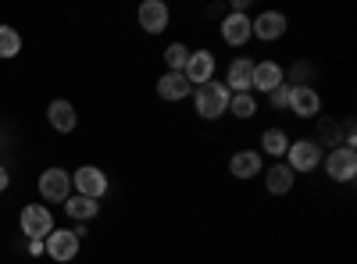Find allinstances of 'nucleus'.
I'll use <instances>...</instances> for the list:
<instances>
[{"label": "nucleus", "instance_id": "nucleus-3", "mask_svg": "<svg viewBox=\"0 0 357 264\" xmlns=\"http://www.w3.org/2000/svg\"><path fill=\"white\" fill-rule=\"evenodd\" d=\"M286 164L296 171H314L321 164V146L314 139H289V150H286Z\"/></svg>", "mask_w": 357, "mask_h": 264}, {"label": "nucleus", "instance_id": "nucleus-24", "mask_svg": "<svg viewBox=\"0 0 357 264\" xmlns=\"http://www.w3.org/2000/svg\"><path fill=\"white\" fill-rule=\"evenodd\" d=\"M268 104H272L275 111H282L286 104H289V82H282V86H275L272 93H268Z\"/></svg>", "mask_w": 357, "mask_h": 264}, {"label": "nucleus", "instance_id": "nucleus-7", "mask_svg": "<svg viewBox=\"0 0 357 264\" xmlns=\"http://www.w3.org/2000/svg\"><path fill=\"white\" fill-rule=\"evenodd\" d=\"M325 171H329L333 183H350L357 175V150H350V146H333L329 157H325Z\"/></svg>", "mask_w": 357, "mask_h": 264}, {"label": "nucleus", "instance_id": "nucleus-9", "mask_svg": "<svg viewBox=\"0 0 357 264\" xmlns=\"http://www.w3.org/2000/svg\"><path fill=\"white\" fill-rule=\"evenodd\" d=\"M72 186L79 189V196H89V200H100L107 193V175L93 164H82L75 175H72Z\"/></svg>", "mask_w": 357, "mask_h": 264}, {"label": "nucleus", "instance_id": "nucleus-21", "mask_svg": "<svg viewBox=\"0 0 357 264\" xmlns=\"http://www.w3.org/2000/svg\"><path fill=\"white\" fill-rule=\"evenodd\" d=\"M229 111L236 114V118H254V114H257V100H254V93H232Z\"/></svg>", "mask_w": 357, "mask_h": 264}, {"label": "nucleus", "instance_id": "nucleus-22", "mask_svg": "<svg viewBox=\"0 0 357 264\" xmlns=\"http://www.w3.org/2000/svg\"><path fill=\"white\" fill-rule=\"evenodd\" d=\"M22 50V36H18V29H11V25H0V57H15Z\"/></svg>", "mask_w": 357, "mask_h": 264}, {"label": "nucleus", "instance_id": "nucleus-13", "mask_svg": "<svg viewBox=\"0 0 357 264\" xmlns=\"http://www.w3.org/2000/svg\"><path fill=\"white\" fill-rule=\"evenodd\" d=\"M250 15H240V11H232L229 18H222V40L229 47H243L250 40Z\"/></svg>", "mask_w": 357, "mask_h": 264}, {"label": "nucleus", "instance_id": "nucleus-10", "mask_svg": "<svg viewBox=\"0 0 357 264\" xmlns=\"http://www.w3.org/2000/svg\"><path fill=\"white\" fill-rule=\"evenodd\" d=\"M183 75L190 79V86L211 82V75H215V54L211 50H190V61H186Z\"/></svg>", "mask_w": 357, "mask_h": 264}, {"label": "nucleus", "instance_id": "nucleus-2", "mask_svg": "<svg viewBox=\"0 0 357 264\" xmlns=\"http://www.w3.org/2000/svg\"><path fill=\"white\" fill-rule=\"evenodd\" d=\"M18 225L29 240H47L50 232H54V215L50 208H43V203H29V208H22L18 215Z\"/></svg>", "mask_w": 357, "mask_h": 264}, {"label": "nucleus", "instance_id": "nucleus-12", "mask_svg": "<svg viewBox=\"0 0 357 264\" xmlns=\"http://www.w3.org/2000/svg\"><path fill=\"white\" fill-rule=\"evenodd\" d=\"M250 33H254L257 40H264V43L279 40V36L286 33V15H279V11H261V15L250 22Z\"/></svg>", "mask_w": 357, "mask_h": 264}, {"label": "nucleus", "instance_id": "nucleus-5", "mask_svg": "<svg viewBox=\"0 0 357 264\" xmlns=\"http://www.w3.org/2000/svg\"><path fill=\"white\" fill-rule=\"evenodd\" d=\"M43 254L54 257V261H61V264H68L72 257H79V232H72V228H54L50 236L43 240Z\"/></svg>", "mask_w": 357, "mask_h": 264}, {"label": "nucleus", "instance_id": "nucleus-16", "mask_svg": "<svg viewBox=\"0 0 357 264\" xmlns=\"http://www.w3.org/2000/svg\"><path fill=\"white\" fill-rule=\"evenodd\" d=\"M293 168L286 164V161H275L272 168L264 171V186H268V193H275V196H282V193H289L293 189Z\"/></svg>", "mask_w": 357, "mask_h": 264}, {"label": "nucleus", "instance_id": "nucleus-20", "mask_svg": "<svg viewBox=\"0 0 357 264\" xmlns=\"http://www.w3.org/2000/svg\"><path fill=\"white\" fill-rule=\"evenodd\" d=\"M261 146H264V154H272V157L279 161V157H286V150H289V136H286L282 129H264Z\"/></svg>", "mask_w": 357, "mask_h": 264}, {"label": "nucleus", "instance_id": "nucleus-17", "mask_svg": "<svg viewBox=\"0 0 357 264\" xmlns=\"http://www.w3.org/2000/svg\"><path fill=\"white\" fill-rule=\"evenodd\" d=\"M47 118H50V125H54L57 132H72V129L79 125V114H75V107H72L68 100H50Z\"/></svg>", "mask_w": 357, "mask_h": 264}, {"label": "nucleus", "instance_id": "nucleus-4", "mask_svg": "<svg viewBox=\"0 0 357 264\" xmlns=\"http://www.w3.org/2000/svg\"><path fill=\"white\" fill-rule=\"evenodd\" d=\"M40 196L50 203H65L72 196V175L65 168H47L40 171Z\"/></svg>", "mask_w": 357, "mask_h": 264}, {"label": "nucleus", "instance_id": "nucleus-15", "mask_svg": "<svg viewBox=\"0 0 357 264\" xmlns=\"http://www.w3.org/2000/svg\"><path fill=\"white\" fill-rule=\"evenodd\" d=\"M193 93V86H190V79L183 75V72H165L161 79H158V97L161 100H183V97H190Z\"/></svg>", "mask_w": 357, "mask_h": 264}, {"label": "nucleus", "instance_id": "nucleus-11", "mask_svg": "<svg viewBox=\"0 0 357 264\" xmlns=\"http://www.w3.org/2000/svg\"><path fill=\"white\" fill-rule=\"evenodd\" d=\"M286 82V68L279 61H254V79H250V90L261 93H272L275 86Z\"/></svg>", "mask_w": 357, "mask_h": 264}, {"label": "nucleus", "instance_id": "nucleus-1", "mask_svg": "<svg viewBox=\"0 0 357 264\" xmlns=\"http://www.w3.org/2000/svg\"><path fill=\"white\" fill-rule=\"evenodd\" d=\"M229 100H232L229 86H222V82H215V79L204 82V86H197V93H193L197 114H200V118H207V122L222 118V114L229 111Z\"/></svg>", "mask_w": 357, "mask_h": 264}, {"label": "nucleus", "instance_id": "nucleus-18", "mask_svg": "<svg viewBox=\"0 0 357 264\" xmlns=\"http://www.w3.org/2000/svg\"><path fill=\"white\" fill-rule=\"evenodd\" d=\"M229 171L236 175V179H254V175H261V154L257 150H236L232 161H229Z\"/></svg>", "mask_w": 357, "mask_h": 264}, {"label": "nucleus", "instance_id": "nucleus-6", "mask_svg": "<svg viewBox=\"0 0 357 264\" xmlns=\"http://www.w3.org/2000/svg\"><path fill=\"white\" fill-rule=\"evenodd\" d=\"M136 18H139V29H143V33L158 36V33H165V29H168L172 11H168L165 0H143V4L136 8Z\"/></svg>", "mask_w": 357, "mask_h": 264}, {"label": "nucleus", "instance_id": "nucleus-8", "mask_svg": "<svg viewBox=\"0 0 357 264\" xmlns=\"http://www.w3.org/2000/svg\"><path fill=\"white\" fill-rule=\"evenodd\" d=\"M296 118H318L321 114V97L314 86H289V104H286Z\"/></svg>", "mask_w": 357, "mask_h": 264}, {"label": "nucleus", "instance_id": "nucleus-19", "mask_svg": "<svg viewBox=\"0 0 357 264\" xmlns=\"http://www.w3.org/2000/svg\"><path fill=\"white\" fill-rule=\"evenodd\" d=\"M65 211H68V218L72 222H89V218H97V211H100V200H89V196H68L65 200Z\"/></svg>", "mask_w": 357, "mask_h": 264}, {"label": "nucleus", "instance_id": "nucleus-26", "mask_svg": "<svg viewBox=\"0 0 357 264\" xmlns=\"http://www.w3.org/2000/svg\"><path fill=\"white\" fill-rule=\"evenodd\" d=\"M8 183H11V175H8V168H4V164H0V193L8 189Z\"/></svg>", "mask_w": 357, "mask_h": 264}, {"label": "nucleus", "instance_id": "nucleus-23", "mask_svg": "<svg viewBox=\"0 0 357 264\" xmlns=\"http://www.w3.org/2000/svg\"><path fill=\"white\" fill-rule=\"evenodd\" d=\"M186 61H190V47H186V43H172V47L165 50V65H168V72H183Z\"/></svg>", "mask_w": 357, "mask_h": 264}, {"label": "nucleus", "instance_id": "nucleus-14", "mask_svg": "<svg viewBox=\"0 0 357 264\" xmlns=\"http://www.w3.org/2000/svg\"><path fill=\"white\" fill-rule=\"evenodd\" d=\"M250 79H254V61L250 57H236L225 72V86L229 93H250Z\"/></svg>", "mask_w": 357, "mask_h": 264}, {"label": "nucleus", "instance_id": "nucleus-25", "mask_svg": "<svg viewBox=\"0 0 357 264\" xmlns=\"http://www.w3.org/2000/svg\"><path fill=\"white\" fill-rule=\"evenodd\" d=\"M29 254L40 257V254H43V240H29Z\"/></svg>", "mask_w": 357, "mask_h": 264}]
</instances>
